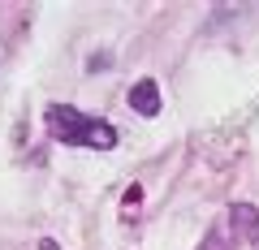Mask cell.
Returning <instances> with one entry per match:
<instances>
[{
    "instance_id": "cell-1",
    "label": "cell",
    "mask_w": 259,
    "mask_h": 250,
    "mask_svg": "<svg viewBox=\"0 0 259 250\" xmlns=\"http://www.w3.org/2000/svg\"><path fill=\"white\" fill-rule=\"evenodd\" d=\"M44 130L65 147H91V151H112L117 147V130L100 117L69 108V104H48L44 108Z\"/></svg>"
},
{
    "instance_id": "cell-2",
    "label": "cell",
    "mask_w": 259,
    "mask_h": 250,
    "mask_svg": "<svg viewBox=\"0 0 259 250\" xmlns=\"http://www.w3.org/2000/svg\"><path fill=\"white\" fill-rule=\"evenodd\" d=\"M229 229L238 233L242 241L255 246V241H259V207L255 203H233L229 207Z\"/></svg>"
},
{
    "instance_id": "cell-3",
    "label": "cell",
    "mask_w": 259,
    "mask_h": 250,
    "mask_svg": "<svg viewBox=\"0 0 259 250\" xmlns=\"http://www.w3.org/2000/svg\"><path fill=\"white\" fill-rule=\"evenodd\" d=\"M130 108L139 112V117H156L160 112V86H156V78H139V82L130 86Z\"/></svg>"
},
{
    "instance_id": "cell-4",
    "label": "cell",
    "mask_w": 259,
    "mask_h": 250,
    "mask_svg": "<svg viewBox=\"0 0 259 250\" xmlns=\"http://www.w3.org/2000/svg\"><path fill=\"white\" fill-rule=\"evenodd\" d=\"M139 207H143V185L130 181L125 190H121V220H134V216H139Z\"/></svg>"
},
{
    "instance_id": "cell-5",
    "label": "cell",
    "mask_w": 259,
    "mask_h": 250,
    "mask_svg": "<svg viewBox=\"0 0 259 250\" xmlns=\"http://www.w3.org/2000/svg\"><path fill=\"white\" fill-rule=\"evenodd\" d=\"M199 250H229V237H225V229H207L203 241H199Z\"/></svg>"
},
{
    "instance_id": "cell-6",
    "label": "cell",
    "mask_w": 259,
    "mask_h": 250,
    "mask_svg": "<svg viewBox=\"0 0 259 250\" xmlns=\"http://www.w3.org/2000/svg\"><path fill=\"white\" fill-rule=\"evenodd\" d=\"M108 65H112L108 56H91V61H87V69H91V74H95V69H108Z\"/></svg>"
},
{
    "instance_id": "cell-7",
    "label": "cell",
    "mask_w": 259,
    "mask_h": 250,
    "mask_svg": "<svg viewBox=\"0 0 259 250\" xmlns=\"http://www.w3.org/2000/svg\"><path fill=\"white\" fill-rule=\"evenodd\" d=\"M39 250H56V241H52V237H44V241H39Z\"/></svg>"
}]
</instances>
